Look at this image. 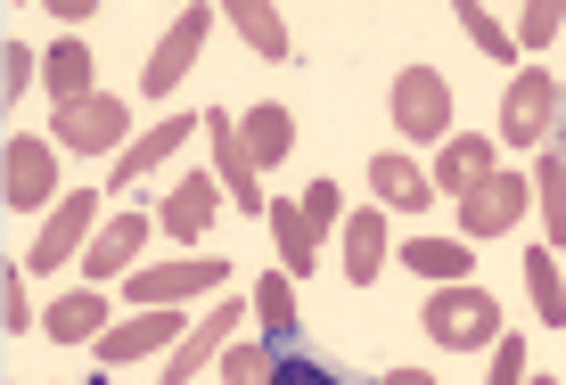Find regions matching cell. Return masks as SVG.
Returning a JSON list of instances; mask_svg holds the SVG:
<instances>
[{
  "label": "cell",
  "mask_w": 566,
  "mask_h": 385,
  "mask_svg": "<svg viewBox=\"0 0 566 385\" xmlns=\"http://www.w3.org/2000/svg\"><path fill=\"white\" fill-rule=\"evenodd\" d=\"M419 329L443 344V353H476V344H501V296H484V287H436L419 312Z\"/></svg>",
  "instance_id": "6da1fadb"
},
{
  "label": "cell",
  "mask_w": 566,
  "mask_h": 385,
  "mask_svg": "<svg viewBox=\"0 0 566 385\" xmlns=\"http://www.w3.org/2000/svg\"><path fill=\"white\" fill-rule=\"evenodd\" d=\"M386 115H395L402 140H443L452 131V83L436 66H402L395 90H386Z\"/></svg>",
  "instance_id": "7a4b0ae2"
},
{
  "label": "cell",
  "mask_w": 566,
  "mask_h": 385,
  "mask_svg": "<svg viewBox=\"0 0 566 385\" xmlns=\"http://www.w3.org/2000/svg\"><path fill=\"white\" fill-rule=\"evenodd\" d=\"M247 312H255V296H247V303H239V296H222L206 320H189V336L172 344V361H165V377H156V385H189V377L206 370V361H222L230 344H239V320H247Z\"/></svg>",
  "instance_id": "3957f363"
},
{
  "label": "cell",
  "mask_w": 566,
  "mask_h": 385,
  "mask_svg": "<svg viewBox=\"0 0 566 385\" xmlns=\"http://www.w3.org/2000/svg\"><path fill=\"white\" fill-rule=\"evenodd\" d=\"M0 197L17 205V214H42V205H57L66 189H57V157H50V140H9L0 148Z\"/></svg>",
  "instance_id": "277c9868"
},
{
  "label": "cell",
  "mask_w": 566,
  "mask_h": 385,
  "mask_svg": "<svg viewBox=\"0 0 566 385\" xmlns=\"http://www.w3.org/2000/svg\"><path fill=\"white\" fill-rule=\"evenodd\" d=\"M230 263L222 255H189V263H148V271L124 279V296L140 303V312H156V303H181V296H206V287H222Z\"/></svg>",
  "instance_id": "5b68a950"
},
{
  "label": "cell",
  "mask_w": 566,
  "mask_h": 385,
  "mask_svg": "<svg viewBox=\"0 0 566 385\" xmlns=\"http://www.w3.org/2000/svg\"><path fill=\"white\" fill-rule=\"evenodd\" d=\"M124 99L115 90H91V99H74V107H57V148H74V157H107V148H132L124 140Z\"/></svg>",
  "instance_id": "8992f818"
},
{
  "label": "cell",
  "mask_w": 566,
  "mask_h": 385,
  "mask_svg": "<svg viewBox=\"0 0 566 385\" xmlns=\"http://www.w3.org/2000/svg\"><path fill=\"white\" fill-rule=\"evenodd\" d=\"M91 222H99V197L91 189H66V197L50 205V222H42V246H33V271H57V263H83L91 255Z\"/></svg>",
  "instance_id": "52a82bcc"
},
{
  "label": "cell",
  "mask_w": 566,
  "mask_h": 385,
  "mask_svg": "<svg viewBox=\"0 0 566 385\" xmlns=\"http://www.w3.org/2000/svg\"><path fill=\"white\" fill-rule=\"evenodd\" d=\"M551 124H558V83L542 66H525L517 83H510V99H501V140L542 148V140H551Z\"/></svg>",
  "instance_id": "ba28073f"
},
{
  "label": "cell",
  "mask_w": 566,
  "mask_h": 385,
  "mask_svg": "<svg viewBox=\"0 0 566 385\" xmlns=\"http://www.w3.org/2000/svg\"><path fill=\"white\" fill-rule=\"evenodd\" d=\"M525 205H534V181L493 172V181H476V189L460 197V229H468V238H501V229H517Z\"/></svg>",
  "instance_id": "9c48e42d"
},
{
  "label": "cell",
  "mask_w": 566,
  "mask_h": 385,
  "mask_svg": "<svg viewBox=\"0 0 566 385\" xmlns=\"http://www.w3.org/2000/svg\"><path fill=\"white\" fill-rule=\"evenodd\" d=\"M206 33H213V9H181L172 17V33L156 42V57H148V99H172V83H181L189 66H198V50H206Z\"/></svg>",
  "instance_id": "30bf717a"
},
{
  "label": "cell",
  "mask_w": 566,
  "mask_h": 385,
  "mask_svg": "<svg viewBox=\"0 0 566 385\" xmlns=\"http://www.w3.org/2000/svg\"><path fill=\"white\" fill-rule=\"evenodd\" d=\"M181 312H132V320H115V329L99 336V370H124V361H148V353H165V344H181Z\"/></svg>",
  "instance_id": "8fae6325"
},
{
  "label": "cell",
  "mask_w": 566,
  "mask_h": 385,
  "mask_svg": "<svg viewBox=\"0 0 566 385\" xmlns=\"http://www.w3.org/2000/svg\"><path fill=\"white\" fill-rule=\"evenodd\" d=\"M206 140H213V181L230 189V197H239V214H263V189H255V157H247V140H239V124H230L222 107L206 115Z\"/></svg>",
  "instance_id": "7c38bea8"
},
{
  "label": "cell",
  "mask_w": 566,
  "mask_h": 385,
  "mask_svg": "<svg viewBox=\"0 0 566 385\" xmlns=\"http://www.w3.org/2000/svg\"><path fill=\"white\" fill-rule=\"evenodd\" d=\"M213 205H222V181H213V172H189V181H172V197H165V229L181 246H198L213 229Z\"/></svg>",
  "instance_id": "4fadbf2b"
},
{
  "label": "cell",
  "mask_w": 566,
  "mask_h": 385,
  "mask_svg": "<svg viewBox=\"0 0 566 385\" xmlns=\"http://www.w3.org/2000/svg\"><path fill=\"white\" fill-rule=\"evenodd\" d=\"M189 131H206V115H172V124H156V131H140V140L124 148V157H115V189H132V181H148L156 164L172 157V148L189 140Z\"/></svg>",
  "instance_id": "5bb4252c"
},
{
  "label": "cell",
  "mask_w": 566,
  "mask_h": 385,
  "mask_svg": "<svg viewBox=\"0 0 566 385\" xmlns=\"http://www.w3.org/2000/svg\"><path fill=\"white\" fill-rule=\"evenodd\" d=\"M107 287H74V296H57L50 312H42V329H50V344H99L107 329Z\"/></svg>",
  "instance_id": "9a60e30c"
},
{
  "label": "cell",
  "mask_w": 566,
  "mask_h": 385,
  "mask_svg": "<svg viewBox=\"0 0 566 385\" xmlns=\"http://www.w3.org/2000/svg\"><path fill=\"white\" fill-rule=\"evenodd\" d=\"M148 246V222L140 214H115L99 238H91V255H83V271H91V287H107V279H124L132 271V255Z\"/></svg>",
  "instance_id": "2e32d148"
},
{
  "label": "cell",
  "mask_w": 566,
  "mask_h": 385,
  "mask_svg": "<svg viewBox=\"0 0 566 385\" xmlns=\"http://www.w3.org/2000/svg\"><path fill=\"white\" fill-rule=\"evenodd\" d=\"M402 263H411V271L427 279V287H468V238H436V229H419L411 246H402Z\"/></svg>",
  "instance_id": "e0dca14e"
},
{
  "label": "cell",
  "mask_w": 566,
  "mask_h": 385,
  "mask_svg": "<svg viewBox=\"0 0 566 385\" xmlns=\"http://www.w3.org/2000/svg\"><path fill=\"white\" fill-rule=\"evenodd\" d=\"M493 157H501L493 140H452V148L436 157V172H427V181H436L443 197H468L476 181H493Z\"/></svg>",
  "instance_id": "ac0fdd59"
},
{
  "label": "cell",
  "mask_w": 566,
  "mask_h": 385,
  "mask_svg": "<svg viewBox=\"0 0 566 385\" xmlns=\"http://www.w3.org/2000/svg\"><path fill=\"white\" fill-rule=\"evenodd\" d=\"M378 271H386V214H378V205H361V214L345 222V279L369 287Z\"/></svg>",
  "instance_id": "d6986e66"
},
{
  "label": "cell",
  "mask_w": 566,
  "mask_h": 385,
  "mask_svg": "<svg viewBox=\"0 0 566 385\" xmlns=\"http://www.w3.org/2000/svg\"><path fill=\"white\" fill-rule=\"evenodd\" d=\"M369 189H378L395 214H427V197H436V181H427L411 157H378V164H369Z\"/></svg>",
  "instance_id": "ffe728a7"
},
{
  "label": "cell",
  "mask_w": 566,
  "mask_h": 385,
  "mask_svg": "<svg viewBox=\"0 0 566 385\" xmlns=\"http://www.w3.org/2000/svg\"><path fill=\"white\" fill-rule=\"evenodd\" d=\"M271 385H361V377H345L337 361L304 353L296 336H271Z\"/></svg>",
  "instance_id": "44dd1931"
},
{
  "label": "cell",
  "mask_w": 566,
  "mask_h": 385,
  "mask_svg": "<svg viewBox=\"0 0 566 385\" xmlns=\"http://www.w3.org/2000/svg\"><path fill=\"white\" fill-rule=\"evenodd\" d=\"M230 25H239V42L255 50V57H271V66L296 50V42H287V17L271 9V0H239V9H230Z\"/></svg>",
  "instance_id": "7402d4cb"
},
{
  "label": "cell",
  "mask_w": 566,
  "mask_h": 385,
  "mask_svg": "<svg viewBox=\"0 0 566 385\" xmlns=\"http://www.w3.org/2000/svg\"><path fill=\"white\" fill-rule=\"evenodd\" d=\"M239 140H247V157H255V164H280L287 148H296V124H287V107H247Z\"/></svg>",
  "instance_id": "603a6c76"
},
{
  "label": "cell",
  "mask_w": 566,
  "mask_h": 385,
  "mask_svg": "<svg viewBox=\"0 0 566 385\" xmlns=\"http://www.w3.org/2000/svg\"><path fill=\"white\" fill-rule=\"evenodd\" d=\"M42 74H50V99H57V107L91 99V50H83V42H57V50L42 57Z\"/></svg>",
  "instance_id": "cb8c5ba5"
},
{
  "label": "cell",
  "mask_w": 566,
  "mask_h": 385,
  "mask_svg": "<svg viewBox=\"0 0 566 385\" xmlns=\"http://www.w3.org/2000/svg\"><path fill=\"white\" fill-rule=\"evenodd\" d=\"M271 246H280V263H287V279L312 271V229H304V205H271Z\"/></svg>",
  "instance_id": "d4e9b609"
},
{
  "label": "cell",
  "mask_w": 566,
  "mask_h": 385,
  "mask_svg": "<svg viewBox=\"0 0 566 385\" xmlns=\"http://www.w3.org/2000/svg\"><path fill=\"white\" fill-rule=\"evenodd\" d=\"M255 320L271 336H296V279H287V271H263L255 279Z\"/></svg>",
  "instance_id": "484cf974"
},
{
  "label": "cell",
  "mask_w": 566,
  "mask_h": 385,
  "mask_svg": "<svg viewBox=\"0 0 566 385\" xmlns=\"http://www.w3.org/2000/svg\"><path fill=\"white\" fill-rule=\"evenodd\" d=\"M525 296H534V312L566 329V279H558V255H525Z\"/></svg>",
  "instance_id": "4316f807"
},
{
  "label": "cell",
  "mask_w": 566,
  "mask_h": 385,
  "mask_svg": "<svg viewBox=\"0 0 566 385\" xmlns=\"http://www.w3.org/2000/svg\"><path fill=\"white\" fill-rule=\"evenodd\" d=\"M534 189H542V214H551V238H566V164H558V148H542Z\"/></svg>",
  "instance_id": "83f0119b"
},
{
  "label": "cell",
  "mask_w": 566,
  "mask_h": 385,
  "mask_svg": "<svg viewBox=\"0 0 566 385\" xmlns=\"http://www.w3.org/2000/svg\"><path fill=\"white\" fill-rule=\"evenodd\" d=\"M460 25H468V42H476L484 57H517V33L501 25L493 9H460Z\"/></svg>",
  "instance_id": "f1b7e54d"
},
{
  "label": "cell",
  "mask_w": 566,
  "mask_h": 385,
  "mask_svg": "<svg viewBox=\"0 0 566 385\" xmlns=\"http://www.w3.org/2000/svg\"><path fill=\"white\" fill-rule=\"evenodd\" d=\"M222 385H271V344H230L222 353Z\"/></svg>",
  "instance_id": "f546056e"
},
{
  "label": "cell",
  "mask_w": 566,
  "mask_h": 385,
  "mask_svg": "<svg viewBox=\"0 0 566 385\" xmlns=\"http://www.w3.org/2000/svg\"><path fill=\"white\" fill-rule=\"evenodd\" d=\"M0 329L25 336L33 329V296H25V271H0Z\"/></svg>",
  "instance_id": "4dcf8cb0"
},
{
  "label": "cell",
  "mask_w": 566,
  "mask_h": 385,
  "mask_svg": "<svg viewBox=\"0 0 566 385\" xmlns=\"http://www.w3.org/2000/svg\"><path fill=\"white\" fill-rule=\"evenodd\" d=\"M296 205H304V229H312V238H321V229H328V222L345 214V189H337V181H312V189H304Z\"/></svg>",
  "instance_id": "1f68e13d"
},
{
  "label": "cell",
  "mask_w": 566,
  "mask_h": 385,
  "mask_svg": "<svg viewBox=\"0 0 566 385\" xmlns=\"http://www.w3.org/2000/svg\"><path fill=\"white\" fill-rule=\"evenodd\" d=\"M558 25H566V9H558V0H534V9L517 17V50H542Z\"/></svg>",
  "instance_id": "d6a6232c"
},
{
  "label": "cell",
  "mask_w": 566,
  "mask_h": 385,
  "mask_svg": "<svg viewBox=\"0 0 566 385\" xmlns=\"http://www.w3.org/2000/svg\"><path fill=\"white\" fill-rule=\"evenodd\" d=\"M25 83H33V50L9 42V50H0V99H25Z\"/></svg>",
  "instance_id": "836d02e7"
},
{
  "label": "cell",
  "mask_w": 566,
  "mask_h": 385,
  "mask_svg": "<svg viewBox=\"0 0 566 385\" xmlns=\"http://www.w3.org/2000/svg\"><path fill=\"white\" fill-rule=\"evenodd\" d=\"M484 385H525V336H501V361H493Z\"/></svg>",
  "instance_id": "e575fe53"
},
{
  "label": "cell",
  "mask_w": 566,
  "mask_h": 385,
  "mask_svg": "<svg viewBox=\"0 0 566 385\" xmlns=\"http://www.w3.org/2000/svg\"><path fill=\"white\" fill-rule=\"evenodd\" d=\"M386 385H436L427 370H386Z\"/></svg>",
  "instance_id": "d590c367"
},
{
  "label": "cell",
  "mask_w": 566,
  "mask_h": 385,
  "mask_svg": "<svg viewBox=\"0 0 566 385\" xmlns=\"http://www.w3.org/2000/svg\"><path fill=\"white\" fill-rule=\"evenodd\" d=\"M558 164H566V90H558Z\"/></svg>",
  "instance_id": "8d00e7d4"
},
{
  "label": "cell",
  "mask_w": 566,
  "mask_h": 385,
  "mask_svg": "<svg viewBox=\"0 0 566 385\" xmlns=\"http://www.w3.org/2000/svg\"><path fill=\"white\" fill-rule=\"evenodd\" d=\"M525 385H558V377H525Z\"/></svg>",
  "instance_id": "74e56055"
}]
</instances>
